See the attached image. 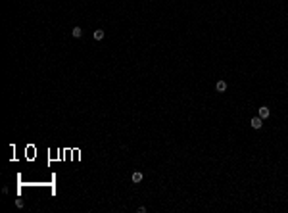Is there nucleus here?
<instances>
[{
  "label": "nucleus",
  "mask_w": 288,
  "mask_h": 213,
  "mask_svg": "<svg viewBox=\"0 0 288 213\" xmlns=\"http://www.w3.org/2000/svg\"><path fill=\"white\" fill-rule=\"evenodd\" d=\"M286 86H288V81H286Z\"/></svg>",
  "instance_id": "nucleus-7"
},
{
  "label": "nucleus",
  "mask_w": 288,
  "mask_h": 213,
  "mask_svg": "<svg viewBox=\"0 0 288 213\" xmlns=\"http://www.w3.org/2000/svg\"><path fill=\"white\" fill-rule=\"evenodd\" d=\"M71 35H73L75 39H79V37L83 35V29H81V27H79V25H75V27H73V31H71Z\"/></svg>",
  "instance_id": "nucleus-4"
},
{
  "label": "nucleus",
  "mask_w": 288,
  "mask_h": 213,
  "mask_svg": "<svg viewBox=\"0 0 288 213\" xmlns=\"http://www.w3.org/2000/svg\"><path fill=\"white\" fill-rule=\"evenodd\" d=\"M94 39L96 40H104V31L102 29H96L94 31Z\"/></svg>",
  "instance_id": "nucleus-5"
},
{
  "label": "nucleus",
  "mask_w": 288,
  "mask_h": 213,
  "mask_svg": "<svg viewBox=\"0 0 288 213\" xmlns=\"http://www.w3.org/2000/svg\"><path fill=\"white\" fill-rule=\"evenodd\" d=\"M257 115L261 117V119H267V117L271 115V110H269L267 106H261V108H259V111H257Z\"/></svg>",
  "instance_id": "nucleus-2"
},
{
  "label": "nucleus",
  "mask_w": 288,
  "mask_h": 213,
  "mask_svg": "<svg viewBox=\"0 0 288 213\" xmlns=\"http://www.w3.org/2000/svg\"><path fill=\"white\" fill-rule=\"evenodd\" d=\"M131 179H133V182L136 184V182L142 181V173H138V171H136V173H133V177H131Z\"/></svg>",
  "instance_id": "nucleus-6"
},
{
  "label": "nucleus",
  "mask_w": 288,
  "mask_h": 213,
  "mask_svg": "<svg viewBox=\"0 0 288 213\" xmlns=\"http://www.w3.org/2000/svg\"><path fill=\"white\" fill-rule=\"evenodd\" d=\"M215 88H217V92H225L227 90V81H217Z\"/></svg>",
  "instance_id": "nucleus-3"
},
{
  "label": "nucleus",
  "mask_w": 288,
  "mask_h": 213,
  "mask_svg": "<svg viewBox=\"0 0 288 213\" xmlns=\"http://www.w3.org/2000/svg\"><path fill=\"white\" fill-rule=\"evenodd\" d=\"M250 125H252V129H257V131H259V129L263 127V119H261L259 115H256V117H252Z\"/></svg>",
  "instance_id": "nucleus-1"
}]
</instances>
